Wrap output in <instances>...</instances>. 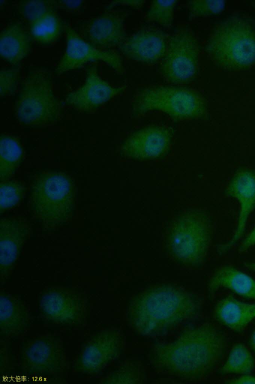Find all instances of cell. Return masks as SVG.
Here are the masks:
<instances>
[{
  "instance_id": "obj_1",
  "label": "cell",
  "mask_w": 255,
  "mask_h": 384,
  "mask_svg": "<svg viewBox=\"0 0 255 384\" xmlns=\"http://www.w3.org/2000/svg\"><path fill=\"white\" fill-rule=\"evenodd\" d=\"M227 340L210 323L190 327L173 340L158 344L150 353L153 367L181 380L198 381L208 376L222 361Z\"/></svg>"
},
{
  "instance_id": "obj_2",
  "label": "cell",
  "mask_w": 255,
  "mask_h": 384,
  "mask_svg": "<svg viewBox=\"0 0 255 384\" xmlns=\"http://www.w3.org/2000/svg\"><path fill=\"white\" fill-rule=\"evenodd\" d=\"M197 298L170 284L151 285L135 294L128 304L127 319L142 335L168 331L192 319L199 312Z\"/></svg>"
},
{
  "instance_id": "obj_3",
  "label": "cell",
  "mask_w": 255,
  "mask_h": 384,
  "mask_svg": "<svg viewBox=\"0 0 255 384\" xmlns=\"http://www.w3.org/2000/svg\"><path fill=\"white\" fill-rule=\"evenodd\" d=\"M205 50L218 67L229 70L255 64V26L237 17L217 24L207 39Z\"/></svg>"
},
{
  "instance_id": "obj_4",
  "label": "cell",
  "mask_w": 255,
  "mask_h": 384,
  "mask_svg": "<svg viewBox=\"0 0 255 384\" xmlns=\"http://www.w3.org/2000/svg\"><path fill=\"white\" fill-rule=\"evenodd\" d=\"M75 186L72 178L61 172L39 173L31 185L30 205L34 216L48 229L64 225L73 216Z\"/></svg>"
},
{
  "instance_id": "obj_5",
  "label": "cell",
  "mask_w": 255,
  "mask_h": 384,
  "mask_svg": "<svg viewBox=\"0 0 255 384\" xmlns=\"http://www.w3.org/2000/svg\"><path fill=\"white\" fill-rule=\"evenodd\" d=\"M132 111L134 115L156 111L177 120H194L205 116L207 104L203 96L193 88L172 84L154 85L136 92L132 101Z\"/></svg>"
},
{
  "instance_id": "obj_6",
  "label": "cell",
  "mask_w": 255,
  "mask_h": 384,
  "mask_svg": "<svg viewBox=\"0 0 255 384\" xmlns=\"http://www.w3.org/2000/svg\"><path fill=\"white\" fill-rule=\"evenodd\" d=\"M211 224L201 211H192L174 218L166 231L169 255L181 264L195 266L204 260L210 246Z\"/></svg>"
},
{
  "instance_id": "obj_7",
  "label": "cell",
  "mask_w": 255,
  "mask_h": 384,
  "mask_svg": "<svg viewBox=\"0 0 255 384\" xmlns=\"http://www.w3.org/2000/svg\"><path fill=\"white\" fill-rule=\"evenodd\" d=\"M60 112L49 73L42 68L32 70L23 80L16 101L19 122L25 126L42 127L55 122Z\"/></svg>"
},
{
  "instance_id": "obj_8",
  "label": "cell",
  "mask_w": 255,
  "mask_h": 384,
  "mask_svg": "<svg viewBox=\"0 0 255 384\" xmlns=\"http://www.w3.org/2000/svg\"><path fill=\"white\" fill-rule=\"evenodd\" d=\"M199 65L198 39L191 29L181 27L168 37L160 65L161 75L170 84L183 86L196 79Z\"/></svg>"
},
{
  "instance_id": "obj_9",
  "label": "cell",
  "mask_w": 255,
  "mask_h": 384,
  "mask_svg": "<svg viewBox=\"0 0 255 384\" xmlns=\"http://www.w3.org/2000/svg\"><path fill=\"white\" fill-rule=\"evenodd\" d=\"M87 300L83 293L72 288L52 287L39 300L42 315L48 321L64 326L82 324L87 314Z\"/></svg>"
},
{
  "instance_id": "obj_10",
  "label": "cell",
  "mask_w": 255,
  "mask_h": 384,
  "mask_svg": "<svg viewBox=\"0 0 255 384\" xmlns=\"http://www.w3.org/2000/svg\"><path fill=\"white\" fill-rule=\"evenodd\" d=\"M66 363L62 342L51 335L37 336L26 342L22 347L20 365L25 374H56L65 369Z\"/></svg>"
},
{
  "instance_id": "obj_11",
  "label": "cell",
  "mask_w": 255,
  "mask_h": 384,
  "mask_svg": "<svg viewBox=\"0 0 255 384\" xmlns=\"http://www.w3.org/2000/svg\"><path fill=\"white\" fill-rule=\"evenodd\" d=\"M123 344L119 330L110 328L96 333L81 349L75 364L76 371L87 375L98 374L118 358Z\"/></svg>"
},
{
  "instance_id": "obj_12",
  "label": "cell",
  "mask_w": 255,
  "mask_h": 384,
  "mask_svg": "<svg viewBox=\"0 0 255 384\" xmlns=\"http://www.w3.org/2000/svg\"><path fill=\"white\" fill-rule=\"evenodd\" d=\"M66 49L55 69L57 75L80 68L91 62H102L119 74H123L124 67L121 56L114 50L95 47L84 40L70 26L65 27Z\"/></svg>"
},
{
  "instance_id": "obj_13",
  "label": "cell",
  "mask_w": 255,
  "mask_h": 384,
  "mask_svg": "<svg viewBox=\"0 0 255 384\" xmlns=\"http://www.w3.org/2000/svg\"><path fill=\"white\" fill-rule=\"evenodd\" d=\"M172 137L169 130L163 127L149 126L138 129L123 142L121 154L125 158L135 160H151L165 156L170 150Z\"/></svg>"
},
{
  "instance_id": "obj_14",
  "label": "cell",
  "mask_w": 255,
  "mask_h": 384,
  "mask_svg": "<svg viewBox=\"0 0 255 384\" xmlns=\"http://www.w3.org/2000/svg\"><path fill=\"white\" fill-rule=\"evenodd\" d=\"M168 37L159 28H142L126 37L119 47L127 58L146 64L161 61L167 46Z\"/></svg>"
},
{
  "instance_id": "obj_15",
  "label": "cell",
  "mask_w": 255,
  "mask_h": 384,
  "mask_svg": "<svg viewBox=\"0 0 255 384\" xmlns=\"http://www.w3.org/2000/svg\"><path fill=\"white\" fill-rule=\"evenodd\" d=\"M125 87H115L103 80L99 75L96 66L87 70L84 84L70 93L66 103L81 112H90L105 104L122 93Z\"/></svg>"
},
{
  "instance_id": "obj_16",
  "label": "cell",
  "mask_w": 255,
  "mask_h": 384,
  "mask_svg": "<svg viewBox=\"0 0 255 384\" xmlns=\"http://www.w3.org/2000/svg\"><path fill=\"white\" fill-rule=\"evenodd\" d=\"M227 191L229 196L238 201L240 211L234 235L227 243L220 246L221 253L227 252L241 238L249 218L255 208V170L239 169L230 181Z\"/></svg>"
},
{
  "instance_id": "obj_17",
  "label": "cell",
  "mask_w": 255,
  "mask_h": 384,
  "mask_svg": "<svg viewBox=\"0 0 255 384\" xmlns=\"http://www.w3.org/2000/svg\"><path fill=\"white\" fill-rule=\"evenodd\" d=\"M125 16L109 10L91 19L84 25L83 34L87 41L96 48L113 50L126 39Z\"/></svg>"
},
{
  "instance_id": "obj_18",
  "label": "cell",
  "mask_w": 255,
  "mask_h": 384,
  "mask_svg": "<svg viewBox=\"0 0 255 384\" xmlns=\"http://www.w3.org/2000/svg\"><path fill=\"white\" fill-rule=\"evenodd\" d=\"M28 232V225L16 218H5L0 223V279L9 275Z\"/></svg>"
},
{
  "instance_id": "obj_19",
  "label": "cell",
  "mask_w": 255,
  "mask_h": 384,
  "mask_svg": "<svg viewBox=\"0 0 255 384\" xmlns=\"http://www.w3.org/2000/svg\"><path fill=\"white\" fill-rule=\"evenodd\" d=\"M27 305L19 298L4 291L0 293V329L2 335L10 338L19 336L30 323Z\"/></svg>"
},
{
  "instance_id": "obj_20",
  "label": "cell",
  "mask_w": 255,
  "mask_h": 384,
  "mask_svg": "<svg viewBox=\"0 0 255 384\" xmlns=\"http://www.w3.org/2000/svg\"><path fill=\"white\" fill-rule=\"evenodd\" d=\"M214 316L223 326L241 332L255 319V302H246L231 296L223 298L215 305Z\"/></svg>"
},
{
  "instance_id": "obj_21",
  "label": "cell",
  "mask_w": 255,
  "mask_h": 384,
  "mask_svg": "<svg viewBox=\"0 0 255 384\" xmlns=\"http://www.w3.org/2000/svg\"><path fill=\"white\" fill-rule=\"evenodd\" d=\"M208 288L210 292L225 288L242 297L255 299V279L231 265L217 269L209 280Z\"/></svg>"
},
{
  "instance_id": "obj_22",
  "label": "cell",
  "mask_w": 255,
  "mask_h": 384,
  "mask_svg": "<svg viewBox=\"0 0 255 384\" xmlns=\"http://www.w3.org/2000/svg\"><path fill=\"white\" fill-rule=\"evenodd\" d=\"M31 38L28 30L19 22L3 28L0 34V54L13 66L25 58L30 49Z\"/></svg>"
},
{
  "instance_id": "obj_23",
  "label": "cell",
  "mask_w": 255,
  "mask_h": 384,
  "mask_svg": "<svg viewBox=\"0 0 255 384\" xmlns=\"http://www.w3.org/2000/svg\"><path fill=\"white\" fill-rule=\"evenodd\" d=\"M63 28L61 18L52 11L29 23L28 31L31 39L40 44L50 45L58 40Z\"/></svg>"
},
{
  "instance_id": "obj_24",
  "label": "cell",
  "mask_w": 255,
  "mask_h": 384,
  "mask_svg": "<svg viewBox=\"0 0 255 384\" xmlns=\"http://www.w3.org/2000/svg\"><path fill=\"white\" fill-rule=\"evenodd\" d=\"M22 157V150L15 138L1 134L0 140V178L9 179L19 166Z\"/></svg>"
},
{
  "instance_id": "obj_25",
  "label": "cell",
  "mask_w": 255,
  "mask_h": 384,
  "mask_svg": "<svg viewBox=\"0 0 255 384\" xmlns=\"http://www.w3.org/2000/svg\"><path fill=\"white\" fill-rule=\"evenodd\" d=\"M255 367V360L251 351L244 344L238 343L231 349L221 368V373L223 375L248 374Z\"/></svg>"
},
{
  "instance_id": "obj_26",
  "label": "cell",
  "mask_w": 255,
  "mask_h": 384,
  "mask_svg": "<svg viewBox=\"0 0 255 384\" xmlns=\"http://www.w3.org/2000/svg\"><path fill=\"white\" fill-rule=\"evenodd\" d=\"M177 2L176 0H152L145 15L146 20L164 27H170L173 22L174 8Z\"/></svg>"
},
{
  "instance_id": "obj_27",
  "label": "cell",
  "mask_w": 255,
  "mask_h": 384,
  "mask_svg": "<svg viewBox=\"0 0 255 384\" xmlns=\"http://www.w3.org/2000/svg\"><path fill=\"white\" fill-rule=\"evenodd\" d=\"M144 372L138 366L128 363L102 378L100 384H136L144 382Z\"/></svg>"
},
{
  "instance_id": "obj_28",
  "label": "cell",
  "mask_w": 255,
  "mask_h": 384,
  "mask_svg": "<svg viewBox=\"0 0 255 384\" xmlns=\"http://www.w3.org/2000/svg\"><path fill=\"white\" fill-rule=\"evenodd\" d=\"M24 190L23 185L18 181L9 179L0 180V213L17 205L23 197Z\"/></svg>"
},
{
  "instance_id": "obj_29",
  "label": "cell",
  "mask_w": 255,
  "mask_h": 384,
  "mask_svg": "<svg viewBox=\"0 0 255 384\" xmlns=\"http://www.w3.org/2000/svg\"><path fill=\"white\" fill-rule=\"evenodd\" d=\"M57 7L55 0H26L18 5L20 14L29 23Z\"/></svg>"
},
{
  "instance_id": "obj_30",
  "label": "cell",
  "mask_w": 255,
  "mask_h": 384,
  "mask_svg": "<svg viewBox=\"0 0 255 384\" xmlns=\"http://www.w3.org/2000/svg\"><path fill=\"white\" fill-rule=\"evenodd\" d=\"M190 18L216 15L222 12L225 8L224 0H192L187 4Z\"/></svg>"
},
{
  "instance_id": "obj_31",
  "label": "cell",
  "mask_w": 255,
  "mask_h": 384,
  "mask_svg": "<svg viewBox=\"0 0 255 384\" xmlns=\"http://www.w3.org/2000/svg\"><path fill=\"white\" fill-rule=\"evenodd\" d=\"M20 67L18 65L4 68L0 71V96L5 97L13 93L17 88L20 76Z\"/></svg>"
},
{
  "instance_id": "obj_32",
  "label": "cell",
  "mask_w": 255,
  "mask_h": 384,
  "mask_svg": "<svg viewBox=\"0 0 255 384\" xmlns=\"http://www.w3.org/2000/svg\"><path fill=\"white\" fill-rule=\"evenodd\" d=\"M146 1L144 0H120L113 1L110 6L122 5L131 7L136 9L142 8Z\"/></svg>"
},
{
  "instance_id": "obj_33",
  "label": "cell",
  "mask_w": 255,
  "mask_h": 384,
  "mask_svg": "<svg viewBox=\"0 0 255 384\" xmlns=\"http://www.w3.org/2000/svg\"><path fill=\"white\" fill-rule=\"evenodd\" d=\"M255 246V226L241 244L239 251L244 252Z\"/></svg>"
},
{
  "instance_id": "obj_34",
  "label": "cell",
  "mask_w": 255,
  "mask_h": 384,
  "mask_svg": "<svg viewBox=\"0 0 255 384\" xmlns=\"http://www.w3.org/2000/svg\"><path fill=\"white\" fill-rule=\"evenodd\" d=\"M227 383L233 384H255V376L250 374L240 375L239 377L229 380Z\"/></svg>"
},
{
  "instance_id": "obj_35",
  "label": "cell",
  "mask_w": 255,
  "mask_h": 384,
  "mask_svg": "<svg viewBox=\"0 0 255 384\" xmlns=\"http://www.w3.org/2000/svg\"><path fill=\"white\" fill-rule=\"evenodd\" d=\"M82 0H59L57 1V7L67 9H75L82 5Z\"/></svg>"
},
{
  "instance_id": "obj_36",
  "label": "cell",
  "mask_w": 255,
  "mask_h": 384,
  "mask_svg": "<svg viewBox=\"0 0 255 384\" xmlns=\"http://www.w3.org/2000/svg\"><path fill=\"white\" fill-rule=\"evenodd\" d=\"M249 344L252 350L255 353V329L252 332L250 337Z\"/></svg>"
},
{
  "instance_id": "obj_37",
  "label": "cell",
  "mask_w": 255,
  "mask_h": 384,
  "mask_svg": "<svg viewBox=\"0 0 255 384\" xmlns=\"http://www.w3.org/2000/svg\"><path fill=\"white\" fill-rule=\"evenodd\" d=\"M244 265L248 269L255 271V262L246 263Z\"/></svg>"
},
{
  "instance_id": "obj_38",
  "label": "cell",
  "mask_w": 255,
  "mask_h": 384,
  "mask_svg": "<svg viewBox=\"0 0 255 384\" xmlns=\"http://www.w3.org/2000/svg\"><path fill=\"white\" fill-rule=\"evenodd\" d=\"M253 5H254V7H255V2H254V3H253Z\"/></svg>"
}]
</instances>
